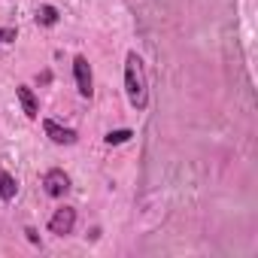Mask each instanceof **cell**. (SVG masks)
Here are the masks:
<instances>
[{"instance_id":"1","label":"cell","mask_w":258,"mask_h":258,"mask_svg":"<svg viewBox=\"0 0 258 258\" xmlns=\"http://www.w3.org/2000/svg\"><path fill=\"white\" fill-rule=\"evenodd\" d=\"M124 94H127V103L134 109L149 106V82H146L143 58L137 52H127V58H124Z\"/></svg>"},{"instance_id":"2","label":"cell","mask_w":258,"mask_h":258,"mask_svg":"<svg viewBox=\"0 0 258 258\" xmlns=\"http://www.w3.org/2000/svg\"><path fill=\"white\" fill-rule=\"evenodd\" d=\"M73 76H76V88L82 97H91L94 94V79H91V67L85 61V55H76L73 58Z\"/></svg>"},{"instance_id":"3","label":"cell","mask_w":258,"mask_h":258,"mask_svg":"<svg viewBox=\"0 0 258 258\" xmlns=\"http://www.w3.org/2000/svg\"><path fill=\"white\" fill-rule=\"evenodd\" d=\"M43 188H46V195H49V198H64V195L70 191V176H67L64 170L52 167V170L43 176Z\"/></svg>"},{"instance_id":"4","label":"cell","mask_w":258,"mask_h":258,"mask_svg":"<svg viewBox=\"0 0 258 258\" xmlns=\"http://www.w3.org/2000/svg\"><path fill=\"white\" fill-rule=\"evenodd\" d=\"M73 225H76V210H73V207H61V210H55V216L49 219V231L58 234V237L73 234Z\"/></svg>"},{"instance_id":"5","label":"cell","mask_w":258,"mask_h":258,"mask_svg":"<svg viewBox=\"0 0 258 258\" xmlns=\"http://www.w3.org/2000/svg\"><path fill=\"white\" fill-rule=\"evenodd\" d=\"M43 131H46V137H49L52 143H58V146H73V143L79 140L73 127H61V124H58V121H52V118H46V121H43Z\"/></svg>"},{"instance_id":"6","label":"cell","mask_w":258,"mask_h":258,"mask_svg":"<svg viewBox=\"0 0 258 258\" xmlns=\"http://www.w3.org/2000/svg\"><path fill=\"white\" fill-rule=\"evenodd\" d=\"M16 97H19V103H22V109H25V115H28V118H37V115H40L37 94H34L28 85H19V88H16Z\"/></svg>"},{"instance_id":"7","label":"cell","mask_w":258,"mask_h":258,"mask_svg":"<svg viewBox=\"0 0 258 258\" xmlns=\"http://www.w3.org/2000/svg\"><path fill=\"white\" fill-rule=\"evenodd\" d=\"M16 191H19V179H16L13 173H7L4 167H0V198H4V201H13V198H16Z\"/></svg>"},{"instance_id":"8","label":"cell","mask_w":258,"mask_h":258,"mask_svg":"<svg viewBox=\"0 0 258 258\" xmlns=\"http://www.w3.org/2000/svg\"><path fill=\"white\" fill-rule=\"evenodd\" d=\"M37 25H46V28H52V25H58V10L55 7H40L37 10Z\"/></svg>"},{"instance_id":"9","label":"cell","mask_w":258,"mask_h":258,"mask_svg":"<svg viewBox=\"0 0 258 258\" xmlns=\"http://www.w3.org/2000/svg\"><path fill=\"white\" fill-rule=\"evenodd\" d=\"M131 137H134V131H127V127H121V131H109L103 140H106L109 146H118V143H127Z\"/></svg>"},{"instance_id":"10","label":"cell","mask_w":258,"mask_h":258,"mask_svg":"<svg viewBox=\"0 0 258 258\" xmlns=\"http://www.w3.org/2000/svg\"><path fill=\"white\" fill-rule=\"evenodd\" d=\"M16 28H0V43H16Z\"/></svg>"},{"instance_id":"11","label":"cell","mask_w":258,"mask_h":258,"mask_svg":"<svg viewBox=\"0 0 258 258\" xmlns=\"http://www.w3.org/2000/svg\"><path fill=\"white\" fill-rule=\"evenodd\" d=\"M25 234H28V240H31V243H34V246H40V237H37V231H34V228H28V231H25Z\"/></svg>"}]
</instances>
